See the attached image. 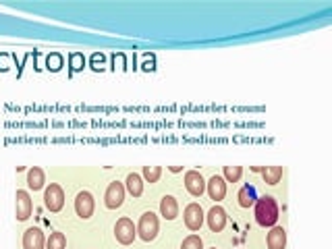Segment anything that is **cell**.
Wrapping results in <instances>:
<instances>
[{"mask_svg": "<svg viewBox=\"0 0 332 249\" xmlns=\"http://www.w3.org/2000/svg\"><path fill=\"white\" fill-rule=\"evenodd\" d=\"M7 60H9V54H3V56H0V69H3V71L9 69V66H7Z\"/></svg>", "mask_w": 332, "mask_h": 249, "instance_id": "26", "label": "cell"}, {"mask_svg": "<svg viewBox=\"0 0 332 249\" xmlns=\"http://www.w3.org/2000/svg\"><path fill=\"white\" fill-rule=\"evenodd\" d=\"M179 170H183V166H170V172H179Z\"/></svg>", "mask_w": 332, "mask_h": 249, "instance_id": "27", "label": "cell"}, {"mask_svg": "<svg viewBox=\"0 0 332 249\" xmlns=\"http://www.w3.org/2000/svg\"><path fill=\"white\" fill-rule=\"evenodd\" d=\"M123 201H125V185L115 181V183L108 185V189L104 193V203L108 210H117L123 206Z\"/></svg>", "mask_w": 332, "mask_h": 249, "instance_id": "6", "label": "cell"}, {"mask_svg": "<svg viewBox=\"0 0 332 249\" xmlns=\"http://www.w3.org/2000/svg\"><path fill=\"white\" fill-rule=\"evenodd\" d=\"M160 214L166 220H174L176 216H179V203H176V199L172 195H164L160 199Z\"/></svg>", "mask_w": 332, "mask_h": 249, "instance_id": "14", "label": "cell"}, {"mask_svg": "<svg viewBox=\"0 0 332 249\" xmlns=\"http://www.w3.org/2000/svg\"><path fill=\"white\" fill-rule=\"evenodd\" d=\"M185 189L193 197H202L206 193V181L199 170H187L185 172Z\"/></svg>", "mask_w": 332, "mask_h": 249, "instance_id": "9", "label": "cell"}, {"mask_svg": "<svg viewBox=\"0 0 332 249\" xmlns=\"http://www.w3.org/2000/svg\"><path fill=\"white\" fill-rule=\"evenodd\" d=\"M94 208H96V203H94V195L90 191H79L77 197H75V212L79 218L87 220V218H92L94 214Z\"/></svg>", "mask_w": 332, "mask_h": 249, "instance_id": "8", "label": "cell"}, {"mask_svg": "<svg viewBox=\"0 0 332 249\" xmlns=\"http://www.w3.org/2000/svg\"><path fill=\"white\" fill-rule=\"evenodd\" d=\"M237 199H239V206H241V208H251L253 203H255V199H257V195H255V187H253V185L241 187Z\"/></svg>", "mask_w": 332, "mask_h": 249, "instance_id": "17", "label": "cell"}, {"mask_svg": "<svg viewBox=\"0 0 332 249\" xmlns=\"http://www.w3.org/2000/svg\"><path fill=\"white\" fill-rule=\"evenodd\" d=\"M181 249H204V241H202L199 235H189V237L183 239Z\"/></svg>", "mask_w": 332, "mask_h": 249, "instance_id": "22", "label": "cell"}, {"mask_svg": "<svg viewBox=\"0 0 332 249\" xmlns=\"http://www.w3.org/2000/svg\"><path fill=\"white\" fill-rule=\"evenodd\" d=\"M33 212V201L29 197V193L25 189H19L17 195H15V214H17V220H27Z\"/></svg>", "mask_w": 332, "mask_h": 249, "instance_id": "7", "label": "cell"}, {"mask_svg": "<svg viewBox=\"0 0 332 249\" xmlns=\"http://www.w3.org/2000/svg\"><path fill=\"white\" fill-rule=\"evenodd\" d=\"M212 249H216V247H212Z\"/></svg>", "mask_w": 332, "mask_h": 249, "instance_id": "29", "label": "cell"}, {"mask_svg": "<svg viewBox=\"0 0 332 249\" xmlns=\"http://www.w3.org/2000/svg\"><path fill=\"white\" fill-rule=\"evenodd\" d=\"M66 247V237L62 233H52L46 239V249H64Z\"/></svg>", "mask_w": 332, "mask_h": 249, "instance_id": "21", "label": "cell"}, {"mask_svg": "<svg viewBox=\"0 0 332 249\" xmlns=\"http://www.w3.org/2000/svg\"><path fill=\"white\" fill-rule=\"evenodd\" d=\"M243 176V166H225L223 179L227 183H239V179Z\"/></svg>", "mask_w": 332, "mask_h": 249, "instance_id": "20", "label": "cell"}, {"mask_svg": "<svg viewBox=\"0 0 332 249\" xmlns=\"http://www.w3.org/2000/svg\"><path fill=\"white\" fill-rule=\"evenodd\" d=\"M206 220H208V226H210V231H212V233H220V231H223L225 226H227L229 216H227L225 208L214 206V208H210V212H208Z\"/></svg>", "mask_w": 332, "mask_h": 249, "instance_id": "10", "label": "cell"}, {"mask_svg": "<svg viewBox=\"0 0 332 249\" xmlns=\"http://www.w3.org/2000/svg\"><path fill=\"white\" fill-rule=\"evenodd\" d=\"M23 249H46V239L38 226H31L23 233Z\"/></svg>", "mask_w": 332, "mask_h": 249, "instance_id": "11", "label": "cell"}, {"mask_svg": "<svg viewBox=\"0 0 332 249\" xmlns=\"http://www.w3.org/2000/svg\"><path fill=\"white\" fill-rule=\"evenodd\" d=\"M206 191H208L210 199H214V201L225 199V195H227V181L220 174H214L206 183Z\"/></svg>", "mask_w": 332, "mask_h": 249, "instance_id": "12", "label": "cell"}, {"mask_svg": "<svg viewBox=\"0 0 332 249\" xmlns=\"http://www.w3.org/2000/svg\"><path fill=\"white\" fill-rule=\"evenodd\" d=\"M158 216L154 212H143L141 218H139V224H137V235L143 239V241H154L158 237Z\"/></svg>", "mask_w": 332, "mask_h": 249, "instance_id": "2", "label": "cell"}, {"mask_svg": "<svg viewBox=\"0 0 332 249\" xmlns=\"http://www.w3.org/2000/svg\"><path fill=\"white\" fill-rule=\"evenodd\" d=\"M44 206H46L50 212H60L64 206V191L58 183H50L44 191Z\"/></svg>", "mask_w": 332, "mask_h": 249, "instance_id": "3", "label": "cell"}, {"mask_svg": "<svg viewBox=\"0 0 332 249\" xmlns=\"http://www.w3.org/2000/svg\"><path fill=\"white\" fill-rule=\"evenodd\" d=\"M46 66H48L50 71H60V66H62V56H60L58 52L48 54V58H46Z\"/></svg>", "mask_w": 332, "mask_h": 249, "instance_id": "24", "label": "cell"}, {"mask_svg": "<svg viewBox=\"0 0 332 249\" xmlns=\"http://www.w3.org/2000/svg\"><path fill=\"white\" fill-rule=\"evenodd\" d=\"M69 64H71V71L75 73V71H81L83 66H85V56L81 54V52H73L71 56H69Z\"/></svg>", "mask_w": 332, "mask_h": 249, "instance_id": "23", "label": "cell"}, {"mask_svg": "<svg viewBox=\"0 0 332 249\" xmlns=\"http://www.w3.org/2000/svg\"><path fill=\"white\" fill-rule=\"evenodd\" d=\"M44 183H46V174H44V170L40 166H31L27 170V185H29V189L40 191V189H44Z\"/></svg>", "mask_w": 332, "mask_h": 249, "instance_id": "16", "label": "cell"}, {"mask_svg": "<svg viewBox=\"0 0 332 249\" xmlns=\"http://www.w3.org/2000/svg\"><path fill=\"white\" fill-rule=\"evenodd\" d=\"M183 220H185V226L189 231H199L202 229V224H204V220H206V214H204V210H202V206L199 203H189V206L185 208V212H183Z\"/></svg>", "mask_w": 332, "mask_h": 249, "instance_id": "5", "label": "cell"}, {"mask_svg": "<svg viewBox=\"0 0 332 249\" xmlns=\"http://www.w3.org/2000/svg\"><path fill=\"white\" fill-rule=\"evenodd\" d=\"M104 58H106V56H104L102 52H96V54L92 56V69H94V71H100V69H102Z\"/></svg>", "mask_w": 332, "mask_h": 249, "instance_id": "25", "label": "cell"}, {"mask_svg": "<svg viewBox=\"0 0 332 249\" xmlns=\"http://www.w3.org/2000/svg\"><path fill=\"white\" fill-rule=\"evenodd\" d=\"M160 174H162V166H143L141 170V179L145 183H158Z\"/></svg>", "mask_w": 332, "mask_h": 249, "instance_id": "19", "label": "cell"}, {"mask_svg": "<svg viewBox=\"0 0 332 249\" xmlns=\"http://www.w3.org/2000/svg\"><path fill=\"white\" fill-rule=\"evenodd\" d=\"M115 237H117V241L121 245H131L133 241H135V237H137V226L133 224L131 218L125 216V218H121L115 224Z\"/></svg>", "mask_w": 332, "mask_h": 249, "instance_id": "4", "label": "cell"}, {"mask_svg": "<svg viewBox=\"0 0 332 249\" xmlns=\"http://www.w3.org/2000/svg\"><path fill=\"white\" fill-rule=\"evenodd\" d=\"M125 189H127L133 197H139V195L143 193V179H141V174H137V172L127 174V179H125Z\"/></svg>", "mask_w": 332, "mask_h": 249, "instance_id": "15", "label": "cell"}, {"mask_svg": "<svg viewBox=\"0 0 332 249\" xmlns=\"http://www.w3.org/2000/svg\"><path fill=\"white\" fill-rule=\"evenodd\" d=\"M262 168H264V166H251L253 172H262Z\"/></svg>", "mask_w": 332, "mask_h": 249, "instance_id": "28", "label": "cell"}, {"mask_svg": "<svg viewBox=\"0 0 332 249\" xmlns=\"http://www.w3.org/2000/svg\"><path fill=\"white\" fill-rule=\"evenodd\" d=\"M268 249H284L286 247V231L282 226H272V231L266 237Z\"/></svg>", "mask_w": 332, "mask_h": 249, "instance_id": "13", "label": "cell"}, {"mask_svg": "<svg viewBox=\"0 0 332 249\" xmlns=\"http://www.w3.org/2000/svg\"><path fill=\"white\" fill-rule=\"evenodd\" d=\"M253 210H255V220L260 226H276L278 222V203L272 195H264L257 197L253 203Z\"/></svg>", "mask_w": 332, "mask_h": 249, "instance_id": "1", "label": "cell"}, {"mask_svg": "<svg viewBox=\"0 0 332 249\" xmlns=\"http://www.w3.org/2000/svg\"><path fill=\"white\" fill-rule=\"evenodd\" d=\"M282 166H264L262 168V176H264V181L268 185H276V183H280V179H282Z\"/></svg>", "mask_w": 332, "mask_h": 249, "instance_id": "18", "label": "cell"}]
</instances>
